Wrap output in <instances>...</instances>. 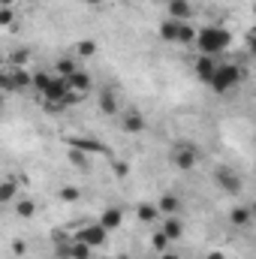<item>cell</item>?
Segmentation results:
<instances>
[{"label":"cell","mask_w":256,"mask_h":259,"mask_svg":"<svg viewBox=\"0 0 256 259\" xmlns=\"http://www.w3.org/2000/svg\"><path fill=\"white\" fill-rule=\"evenodd\" d=\"M193 42L199 46L202 55L214 58V55H223V52L229 49L232 33H229L226 27H202V30H196V39H193Z\"/></svg>","instance_id":"1"},{"label":"cell","mask_w":256,"mask_h":259,"mask_svg":"<svg viewBox=\"0 0 256 259\" xmlns=\"http://www.w3.org/2000/svg\"><path fill=\"white\" fill-rule=\"evenodd\" d=\"M241 78H244V72H241L238 64H217V69H214V75H211L208 84H211L217 94H229L232 88L241 84Z\"/></svg>","instance_id":"2"},{"label":"cell","mask_w":256,"mask_h":259,"mask_svg":"<svg viewBox=\"0 0 256 259\" xmlns=\"http://www.w3.org/2000/svg\"><path fill=\"white\" fill-rule=\"evenodd\" d=\"M214 181H217V187H220L223 193H229V196H238L244 190V181H241L229 166H220V169L214 172Z\"/></svg>","instance_id":"3"},{"label":"cell","mask_w":256,"mask_h":259,"mask_svg":"<svg viewBox=\"0 0 256 259\" xmlns=\"http://www.w3.org/2000/svg\"><path fill=\"white\" fill-rule=\"evenodd\" d=\"M196 160H199V151H196V145H190V142H184V145H175V148H172V163H175L178 169L190 172L193 166H196Z\"/></svg>","instance_id":"4"},{"label":"cell","mask_w":256,"mask_h":259,"mask_svg":"<svg viewBox=\"0 0 256 259\" xmlns=\"http://www.w3.org/2000/svg\"><path fill=\"white\" fill-rule=\"evenodd\" d=\"M78 241L88 244L91 250H94V247H103V244H106V229H103L100 223H91V226L78 229Z\"/></svg>","instance_id":"5"},{"label":"cell","mask_w":256,"mask_h":259,"mask_svg":"<svg viewBox=\"0 0 256 259\" xmlns=\"http://www.w3.org/2000/svg\"><path fill=\"white\" fill-rule=\"evenodd\" d=\"M66 94H69V84H66V78H61V75H52V81H49L46 91H42L46 103H61Z\"/></svg>","instance_id":"6"},{"label":"cell","mask_w":256,"mask_h":259,"mask_svg":"<svg viewBox=\"0 0 256 259\" xmlns=\"http://www.w3.org/2000/svg\"><path fill=\"white\" fill-rule=\"evenodd\" d=\"M121 130H124L127 136H139V133H145V115H142L139 109H130L127 115L121 118Z\"/></svg>","instance_id":"7"},{"label":"cell","mask_w":256,"mask_h":259,"mask_svg":"<svg viewBox=\"0 0 256 259\" xmlns=\"http://www.w3.org/2000/svg\"><path fill=\"white\" fill-rule=\"evenodd\" d=\"M160 232H163L169 241H178V238H184V220H181L178 214H169V217L160 223Z\"/></svg>","instance_id":"8"},{"label":"cell","mask_w":256,"mask_h":259,"mask_svg":"<svg viewBox=\"0 0 256 259\" xmlns=\"http://www.w3.org/2000/svg\"><path fill=\"white\" fill-rule=\"evenodd\" d=\"M66 84H69V91H78V94H88L91 88H94V75L91 72H84V69H75L69 78H66Z\"/></svg>","instance_id":"9"},{"label":"cell","mask_w":256,"mask_h":259,"mask_svg":"<svg viewBox=\"0 0 256 259\" xmlns=\"http://www.w3.org/2000/svg\"><path fill=\"white\" fill-rule=\"evenodd\" d=\"M69 148L75 151H84V154H109V148L97 139H69Z\"/></svg>","instance_id":"10"},{"label":"cell","mask_w":256,"mask_h":259,"mask_svg":"<svg viewBox=\"0 0 256 259\" xmlns=\"http://www.w3.org/2000/svg\"><path fill=\"white\" fill-rule=\"evenodd\" d=\"M121 223H124V211H121V208H106V211L100 214V226H103L106 232L118 229Z\"/></svg>","instance_id":"11"},{"label":"cell","mask_w":256,"mask_h":259,"mask_svg":"<svg viewBox=\"0 0 256 259\" xmlns=\"http://www.w3.org/2000/svg\"><path fill=\"white\" fill-rule=\"evenodd\" d=\"M15 199H18V181H15V175H6L0 181V205H9Z\"/></svg>","instance_id":"12"},{"label":"cell","mask_w":256,"mask_h":259,"mask_svg":"<svg viewBox=\"0 0 256 259\" xmlns=\"http://www.w3.org/2000/svg\"><path fill=\"white\" fill-rule=\"evenodd\" d=\"M196 75H199V81H211V75H214V69H217V61L214 58H208V55H202V58H196Z\"/></svg>","instance_id":"13"},{"label":"cell","mask_w":256,"mask_h":259,"mask_svg":"<svg viewBox=\"0 0 256 259\" xmlns=\"http://www.w3.org/2000/svg\"><path fill=\"white\" fill-rule=\"evenodd\" d=\"M190 15H193V9L187 0H169V18L172 21H187Z\"/></svg>","instance_id":"14"},{"label":"cell","mask_w":256,"mask_h":259,"mask_svg":"<svg viewBox=\"0 0 256 259\" xmlns=\"http://www.w3.org/2000/svg\"><path fill=\"white\" fill-rule=\"evenodd\" d=\"M154 205H157V211H160V214H166V217H169V214H178V211H181V199H178L175 193L160 196V202H154Z\"/></svg>","instance_id":"15"},{"label":"cell","mask_w":256,"mask_h":259,"mask_svg":"<svg viewBox=\"0 0 256 259\" xmlns=\"http://www.w3.org/2000/svg\"><path fill=\"white\" fill-rule=\"evenodd\" d=\"M100 112H103V115H115V112H118V97H115L112 88H106V91L100 94Z\"/></svg>","instance_id":"16"},{"label":"cell","mask_w":256,"mask_h":259,"mask_svg":"<svg viewBox=\"0 0 256 259\" xmlns=\"http://www.w3.org/2000/svg\"><path fill=\"white\" fill-rule=\"evenodd\" d=\"M12 205H15V214H18L21 220H30V217L36 214V202H33V199H15Z\"/></svg>","instance_id":"17"},{"label":"cell","mask_w":256,"mask_h":259,"mask_svg":"<svg viewBox=\"0 0 256 259\" xmlns=\"http://www.w3.org/2000/svg\"><path fill=\"white\" fill-rule=\"evenodd\" d=\"M136 217H139L142 223H151V220H157V217H160V211H157V205H154V202H142V205L136 208Z\"/></svg>","instance_id":"18"},{"label":"cell","mask_w":256,"mask_h":259,"mask_svg":"<svg viewBox=\"0 0 256 259\" xmlns=\"http://www.w3.org/2000/svg\"><path fill=\"white\" fill-rule=\"evenodd\" d=\"M178 24H181V21L166 18V21L160 24V39H163V42H175V36H178Z\"/></svg>","instance_id":"19"},{"label":"cell","mask_w":256,"mask_h":259,"mask_svg":"<svg viewBox=\"0 0 256 259\" xmlns=\"http://www.w3.org/2000/svg\"><path fill=\"white\" fill-rule=\"evenodd\" d=\"M193 39H196V27H193L190 21H181V24H178V36H175V42L190 46Z\"/></svg>","instance_id":"20"},{"label":"cell","mask_w":256,"mask_h":259,"mask_svg":"<svg viewBox=\"0 0 256 259\" xmlns=\"http://www.w3.org/2000/svg\"><path fill=\"white\" fill-rule=\"evenodd\" d=\"M229 220H232V226L244 229V226H250V211L247 208H232L229 211Z\"/></svg>","instance_id":"21"},{"label":"cell","mask_w":256,"mask_h":259,"mask_svg":"<svg viewBox=\"0 0 256 259\" xmlns=\"http://www.w3.org/2000/svg\"><path fill=\"white\" fill-rule=\"evenodd\" d=\"M94 55H97V42H94V39L75 42V58H94Z\"/></svg>","instance_id":"22"},{"label":"cell","mask_w":256,"mask_h":259,"mask_svg":"<svg viewBox=\"0 0 256 259\" xmlns=\"http://www.w3.org/2000/svg\"><path fill=\"white\" fill-rule=\"evenodd\" d=\"M9 81H12V91H21V88L30 84V75H27L24 69H12V72H9Z\"/></svg>","instance_id":"23"},{"label":"cell","mask_w":256,"mask_h":259,"mask_svg":"<svg viewBox=\"0 0 256 259\" xmlns=\"http://www.w3.org/2000/svg\"><path fill=\"white\" fill-rule=\"evenodd\" d=\"M66 157H69V163H72L75 169H88V166H91V160H88V154H84V151L69 148V154H66Z\"/></svg>","instance_id":"24"},{"label":"cell","mask_w":256,"mask_h":259,"mask_svg":"<svg viewBox=\"0 0 256 259\" xmlns=\"http://www.w3.org/2000/svg\"><path fill=\"white\" fill-rule=\"evenodd\" d=\"M169 244H172V241H169V238H166V235H163L160 229H157V232L151 235V247H154L157 253H163V250H169Z\"/></svg>","instance_id":"25"},{"label":"cell","mask_w":256,"mask_h":259,"mask_svg":"<svg viewBox=\"0 0 256 259\" xmlns=\"http://www.w3.org/2000/svg\"><path fill=\"white\" fill-rule=\"evenodd\" d=\"M0 27H15V6H0Z\"/></svg>","instance_id":"26"},{"label":"cell","mask_w":256,"mask_h":259,"mask_svg":"<svg viewBox=\"0 0 256 259\" xmlns=\"http://www.w3.org/2000/svg\"><path fill=\"white\" fill-rule=\"evenodd\" d=\"M69 259H91V247H88V244H81V241L69 244Z\"/></svg>","instance_id":"27"},{"label":"cell","mask_w":256,"mask_h":259,"mask_svg":"<svg viewBox=\"0 0 256 259\" xmlns=\"http://www.w3.org/2000/svg\"><path fill=\"white\" fill-rule=\"evenodd\" d=\"M72 72H75V64H72V58H61V61H58V75H61V78H69Z\"/></svg>","instance_id":"28"},{"label":"cell","mask_w":256,"mask_h":259,"mask_svg":"<svg viewBox=\"0 0 256 259\" xmlns=\"http://www.w3.org/2000/svg\"><path fill=\"white\" fill-rule=\"evenodd\" d=\"M78 196H81L78 187H61V190H58V199H61V202H75Z\"/></svg>","instance_id":"29"},{"label":"cell","mask_w":256,"mask_h":259,"mask_svg":"<svg viewBox=\"0 0 256 259\" xmlns=\"http://www.w3.org/2000/svg\"><path fill=\"white\" fill-rule=\"evenodd\" d=\"M27 58H30V52H27V49H12V52H9V64H12V66H15V64L21 66Z\"/></svg>","instance_id":"30"},{"label":"cell","mask_w":256,"mask_h":259,"mask_svg":"<svg viewBox=\"0 0 256 259\" xmlns=\"http://www.w3.org/2000/svg\"><path fill=\"white\" fill-rule=\"evenodd\" d=\"M49 81H52V75H49V72H36V75L30 78V84H33L36 91H46V84H49Z\"/></svg>","instance_id":"31"},{"label":"cell","mask_w":256,"mask_h":259,"mask_svg":"<svg viewBox=\"0 0 256 259\" xmlns=\"http://www.w3.org/2000/svg\"><path fill=\"white\" fill-rule=\"evenodd\" d=\"M112 169H115V175H118V178H127V172H130L127 163H118V160H112Z\"/></svg>","instance_id":"32"},{"label":"cell","mask_w":256,"mask_h":259,"mask_svg":"<svg viewBox=\"0 0 256 259\" xmlns=\"http://www.w3.org/2000/svg\"><path fill=\"white\" fill-rule=\"evenodd\" d=\"M12 253H15V256H24V253H27V244H24L21 238H15V241H12Z\"/></svg>","instance_id":"33"},{"label":"cell","mask_w":256,"mask_h":259,"mask_svg":"<svg viewBox=\"0 0 256 259\" xmlns=\"http://www.w3.org/2000/svg\"><path fill=\"white\" fill-rule=\"evenodd\" d=\"M55 256L58 259H69V244H58V247H55Z\"/></svg>","instance_id":"34"},{"label":"cell","mask_w":256,"mask_h":259,"mask_svg":"<svg viewBox=\"0 0 256 259\" xmlns=\"http://www.w3.org/2000/svg\"><path fill=\"white\" fill-rule=\"evenodd\" d=\"M160 259H178V256H175V253H169V250H163V253H160Z\"/></svg>","instance_id":"35"},{"label":"cell","mask_w":256,"mask_h":259,"mask_svg":"<svg viewBox=\"0 0 256 259\" xmlns=\"http://www.w3.org/2000/svg\"><path fill=\"white\" fill-rule=\"evenodd\" d=\"M0 6H15V0H0Z\"/></svg>","instance_id":"36"},{"label":"cell","mask_w":256,"mask_h":259,"mask_svg":"<svg viewBox=\"0 0 256 259\" xmlns=\"http://www.w3.org/2000/svg\"><path fill=\"white\" fill-rule=\"evenodd\" d=\"M84 3H91V6H100V3H103V0H84Z\"/></svg>","instance_id":"37"},{"label":"cell","mask_w":256,"mask_h":259,"mask_svg":"<svg viewBox=\"0 0 256 259\" xmlns=\"http://www.w3.org/2000/svg\"><path fill=\"white\" fill-rule=\"evenodd\" d=\"M208 259H223V253H211Z\"/></svg>","instance_id":"38"},{"label":"cell","mask_w":256,"mask_h":259,"mask_svg":"<svg viewBox=\"0 0 256 259\" xmlns=\"http://www.w3.org/2000/svg\"><path fill=\"white\" fill-rule=\"evenodd\" d=\"M0 109H3V94H0Z\"/></svg>","instance_id":"39"},{"label":"cell","mask_w":256,"mask_h":259,"mask_svg":"<svg viewBox=\"0 0 256 259\" xmlns=\"http://www.w3.org/2000/svg\"><path fill=\"white\" fill-rule=\"evenodd\" d=\"M118 259H130V256H118Z\"/></svg>","instance_id":"40"}]
</instances>
